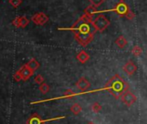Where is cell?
I'll list each match as a JSON object with an SVG mask.
<instances>
[{
    "label": "cell",
    "instance_id": "6da1fadb",
    "mask_svg": "<svg viewBox=\"0 0 147 124\" xmlns=\"http://www.w3.org/2000/svg\"><path fill=\"white\" fill-rule=\"evenodd\" d=\"M104 89L115 99H119L124 92L129 90V85L120 75L115 74L107 82Z\"/></svg>",
    "mask_w": 147,
    "mask_h": 124
},
{
    "label": "cell",
    "instance_id": "7a4b0ae2",
    "mask_svg": "<svg viewBox=\"0 0 147 124\" xmlns=\"http://www.w3.org/2000/svg\"><path fill=\"white\" fill-rule=\"evenodd\" d=\"M91 25L94 28L95 31L103 32L110 25V22L104 15L100 14L94 20H92Z\"/></svg>",
    "mask_w": 147,
    "mask_h": 124
},
{
    "label": "cell",
    "instance_id": "3957f363",
    "mask_svg": "<svg viewBox=\"0 0 147 124\" xmlns=\"http://www.w3.org/2000/svg\"><path fill=\"white\" fill-rule=\"evenodd\" d=\"M75 40L83 47L88 46L94 39L93 33H76L74 34Z\"/></svg>",
    "mask_w": 147,
    "mask_h": 124
},
{
    "label": "cell",
    "instance_id": "277c9868",
    "mask_svg": "<svg viewBox=\"0 0 147 124\" xmlns=\"http://www.w3.org/2000/svg\"><path fill=\"white\" fill-rule=\"evenodd\" d=\"M64 118H65V117H59L50 118V119H47V120H42L41 117L38 114L34 113L28 118L26 124H44L49 121H56V120H60V119H64Z\"/></svg>",
    "mask_w": 147,
    "mask_h": 124
},
{
    "label": "cell",
    "instance_id": "5b68a950",
    "mask_svg": "<svg viewBox=\"0 0 147 124\" xmlns=\"http://www.w3.org/2000/svg\"><path fill=\"white\" fill-rule=\"evenodd\" d=\"M121 99L127 107H131L132 105H134L136 103L137 97L128 90L121 95Z\"/></svg>",
    "mask_w": 147,
    "mask_h": 124
},
{
    "label": "cell",
    "instance_id": "8992f818",
    "mask_svg": "<svg viewBox=\"0 0 147 124\" xmlns=\"http://www.w3.org/2000/svg\"><path fill=\"white\" fill-rule=\"evenodd\" d=\"M32 21L37 25H44L47 22L48 16L43 12H39L32 16Z\"/></svg>",
    "mask_w": 147,
    "mask_h": 124
},
{
    "label": "cell",
    "instance_id": "52a82bcc",
    "mask_svg": "<svg viewBox=\"0 0 147 124\" xmlns=\"http://www.w3.org/2000/svg\"><path fill=\"white\" fill-rule=\"evenodd\" d=\"M129 9H130L129 6H128L127 3H125L124 2H120V3L113 9V10L115 11L119 16H125L126 14L127 13V11H128Z\"/></svg>",
    "mask_w": 147,
    "mask_h": 124
},
{
    "label": "cell",
    "instance_id": "ba28073f",
    "mask_svg": "<svg viewBox=\"0 0 147 124\" xmlns=\"http://www.w3.org/2000/svg\"><path fill=\"white\" fill-rule=\"evenodd\" d=\"M18 73L22 78V80H23V81H27L28 79H29L34 75V72H32L26 65H23L18 70Z\"/></svg>",
    "mask_w": 147,
    "mask_h": 124
},
{
    "label": "cell",
    "instance_id": "9c48e42d",
    "mask_svg": "<svg viewBox=\"0 0 147 124\" xmlns=\"http://www.w3.org/2000/svg\"><path fill=\"white\" fill-rule=\"evenodd\" d=\"M137 66L132 61V60H128L124 66H123V71L125 73H127L128 76H132L134 75L136 72H137Z\"/></svg>",
    "mask_w": 147,
    "mask_h": 124
},
{
    "label": "cell",
    "instance_id": "30bf717a",
    "mask_svg": "<svg viewBox=\"0 0 147 124\" xmlns=\"http://www.w3.org/2000/svg\"><path fill=\"white\" fill-rule=\"evenodd\" d=\"M76 86L78 88V90L83 91L81 94H84V93H86V90H88L90 87V83L84 77H81L78 79V81L77 82Z\"/></svg>",
    "mask_w": 147,
    "mask_h": 124
},
{
    "label": "cell",
    "instance_id": "8fae6325",
    "mask_svg": "<svg viewBox=\"0 0 147 124\" xmlns=\"http://www.w3.org/2000/svg\"><path fill=\"white\" fill-rule=\"evenodd\" d=\"M29 21L26 16H19L15 18L12 21V24L16 27V28H26L27 25L28 24Z\"/></svg>",
    "mask_w": 147,
    "mask_h": 124
},
{
    "label": "cell",
    "instance_id": "7c38bea8",
    "mask_svg": "<svg viewBox=\"0 0 147 124\" xmlns=\"http://www.w3.org/2000/svg\"><path fill=\"white\" fill-rule=\"evenodd\" d=\"M77 60L80 63L84 64V63H86L90 60V55H89V54L87 52H85L84 50H82V51H80L77 54Z\"/></svg>",
    "mask_w": 147,
    "mask_h": 124
},
{
    "label": "cell",
    "instance_id": "4fadbf2b",
    "mask_svg": "<svg viewBox=\"0 0 147 124\" xmlns=\"http://www.w3.org/2000/svg\"><path fill=\"white\" fill-rule=\"evenodd\" d=\"M25 65H26L32 72H34V73L40 67V63H39L34 58H32V59H31L27 64H25Z\"/></svg>",
    "mask_w": 147,
    "mask_h": 124
},
{
    "label": "cell",
    "instance_id": "5bb4252c",
    "mask_svg": "<svg viewBox=\"0 0 147 124\" xmlns=\"http://www.w3.org/2000/svg\"><path fill=\"white\" fill-rule=\"evenodd\" d=\"M96 12H97L96 8L95 6L91 5V4L89 5V6L84 9V15L87 16H89V17H90V18H92L93 16H94Z\"/></svg>",
    "mask_w": 147,
    "mask_h": 124
},
{
    "label": "cell",
    "instance_id": "9a60e30c",
    "mask_svg": "<svg viewBox=\"0 0 147 124\" xmlns=\"http://www.w3.org/2000/svg\"><path fill=\"white\" fill-rule=\"evenodd\" d=\"M115 44L120 47V48H124L127 45V41L123 35H120L116 40H115Z\"/></svg>",
    "mask_w": 147,
    "mask_h": 124
},
{
    "label": "cell",
    "instance_id": "2e32d148",
    "mask_svg": "<svg viewBox=\"0 0 147 124\" xmlns=\"http://www.w3.org/2000/svg\"><path fill=\"white\" fill-rule=\"evenodd\" d=\"M83 109H82V106L78 104H74L73 105H71V111L75 115V116H78L79 115L81 112H82Z\"/></svg>",
    "mask_w": 147,
    "mask_h": 124
},
{
    "label": "cell",
    "instance_id": "e0dca14e",
    "mask_svg": "<svg viewBox=\"0 0 147 124\" xmlns=\"http://www.w3.org/2000/svg\"><path fill=\"white\" fill-rule=\"evenodd\" d=\"M142 53H143L142 47H140V46H138V45L134 46V47H133V49H132V54H133L134 56H136V57L140 56V55L142 54Z\"/></svg>",
    "mask_w": 147,
    "mask_h": 124
},
{
    "label": "cell",
    "instance_id": "ac0fdd59",
    "mask_svg": "<svg viewBox=\"0 0 147 124\" xmlns=\"http://www.w3.org/2000/svg\"><path fill=\"white\" fill-rule=\"evenodd\" d=\"M39 90L42 94H47L50 91V87L47 83H42L41 85H40Z\"/></svg>",
    "mask_w": 147,
    "mask_h": 124
},
{
    "label": "cell",
    "instance_id": "d6986e66",
    "mask_svg": "<svg viewBox=\"0 0 147 124\" xmlns=\"http://www.w3.org/2000/svg\"><path fill=\"white\" fill-rule=\"evenodd\" d=\"M78 94L77 93H75L73 91H71V90H67L65 92V94L63 95V97H62V98H72L73 97H75V96H77Z\"/></svg>",
    "mask_w": 147,
    "mask_h": 124
},
{
    "label": "cell",
    "instance_id": "ffe728a7",
    "mask_svg": "<svg viewBox=\"0 0 147 124\" xmlns=\"http://www.w3.org/2000/svg\"><path fill=\"white\" fill-rule=\"evenodd\" d=\"M102 105L100 104H98V103H94L93 104H92V106H91V110L94 112V113H99L101 110H102Z\"/></svg>",
    "mask_w": 147,
    "mask_h": 124
},
{
    "label": "cell",
    "instance_id": "44dd1931",
    "mask_svg": "<svg viewBox=\"0 0 147 124\" xmlns=\"http://www.w3.org/2000/svg\"><path fill=\"white\" fill-rule=\"evenodd\" d=\"M104 1L105 0H89V2L90 3V4L93 5V6H95L96 8V7H99L101 4H102L104 3Z\"/></svg>",
    "mask_w": 147,
    "mask_h": 124
},
{
    "label": "cell",
    "instance_id": "7402d4cb",
    "mask_svg": "<svg viewBox=\"0 0 147 124\" xmlns=\"http://www.w3.org/2000/svg\"><path fill=\"white\" fill-rule=\"evenodd\" d=\"M34 82L38 85H41L42 83H44V78L40 75V74H37L35 77H34Z\"/></svg>",
    "mask_w": 147,
    "mask_h": 124
},
{
    "label": "cell",
    "instance_id": "603a6c76",
    "mask_svg": "<svg viewBox=\"0 0 147 124\" xmlns=\"http://www.w3.org/2000/svg\"><path fill=\"white\" fill-rule=\"evenodd\" d=\"M9 4H11L14 8H17V7L22 3V0H9Z\"/></svg>",
    "mask_w": 147,
    "mask_h": 124
},
{
    "label": "cell",
    "instance_id": "cb8c5ba5",
    "mask_svg": "<svg viewBox=\"0 0 147 124\" xmlns=\"http://www.w3.org/2000/svg\"><path fill=\"white\" fill-rule=\"evenodd\" d=\"M125 16H126L127 19H128V20H133L134 18H135V14H134V12H133L131 9H129V10L127 11V13L126 14Z\"/></svg>",
    "mask_w": 147,
    "mask_h": 124
},
{
    "label": "cell",
    "instance_id": "d4e9b609",
    "mask_svg": "<svg viewBox=\"0 0 147 124\" xmlns=\"http://www.w3.org/2000/svg\"><path fill=\"white\" fill-rule=\"evenodd\" d=\"M13 78H14V80L16 81V82H19V81L22 80V78H21V76H20V74H19V73H18V71L14 74Z\"/></svg>",
    "mask_w": 147,
    "mask_h": 124
},
{
    "label": "cell",
    "instance_id": "484cf974",
    "mask_svg": "<svg viewBox=\"0 0 147 124\" xmlns=\"http://www.w3.org/2000/svg\"><path fill=\"white\" fill-rule=\"evenodd\" d=\"M87 124H95L93 122H89V123H87Z\"/></svg>",
    "mask_w": 147,
    "mask_h": 124
},
{
    "label": "cell",
    "instance_id": "4316f807",
    "mask_svg": "<svg viewBox=\"0 0 147 124\" xmlns=\"http://www.w3.org/2000/svg\"><path fill=\"white\" fill-rule=\"evenodd\" d=\"M120 2H124V0H120Z\"/></svg>",
    "mask_w": 147,
    "mask_h": 124
}]
</instances>
